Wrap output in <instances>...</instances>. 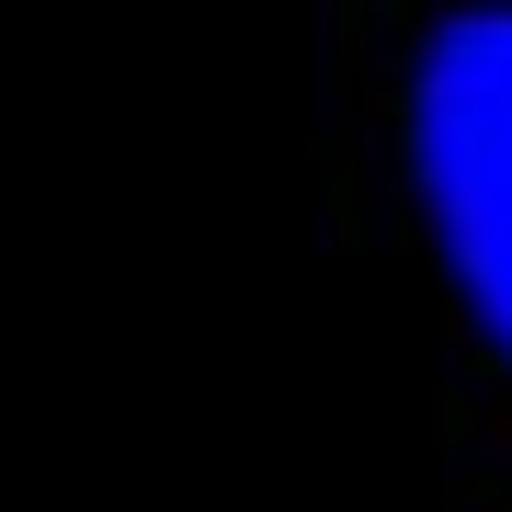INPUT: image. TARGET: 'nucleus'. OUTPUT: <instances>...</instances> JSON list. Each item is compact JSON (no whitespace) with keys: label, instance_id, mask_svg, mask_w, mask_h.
<instances>
[{"label":"nucleus","instance_id":"nucleus-1","mask_svg":"<svg viewBox=\"0 0 512 512\" xmlns=\"http://www.w3.org/2000/svg\"><path fill=\"white\" fill-rule=\"evenodd\" d=\"M410 183L467 319L512 365V12H467L410 69Z\"/></svg>","mask_w":512,"mask_h":512}]
</instances>
